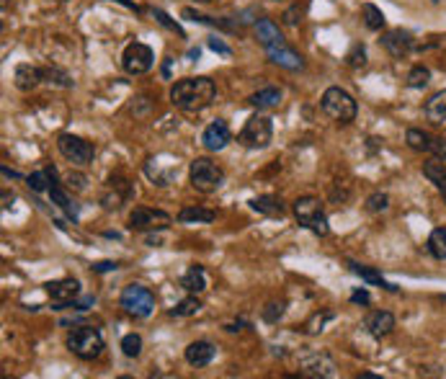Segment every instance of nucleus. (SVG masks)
I'll return each instance as SVG.
<instances>
[{
  "label": "nucleus",
  "mask_w": 446,
  "mask_h": 379,
  "mask_svg": "<svg viewBox=\"0 0 446 379\" xmlns=\"http://www.w3.org/2000/svg\"><path fill=\"white\" fill-rule=\"evenodd\" d=\"M214 95V83L207 75L183 78V81H176L170 85V103L181 108V111H189V114H197V111H204L207 106H212Z\"/></svg>",
  "instance_id": "obj_1"
},
{
  "label": "nucleus",
  "mask_w": 446,
  "mask_h": 379,
  "mask_svg": "<svg viewBox=\"0 0 446 379\" xmlns=\"http://www.w3.org/2000/svg\"><path fill=\"white\" fill-rule=\"evenodd\" d=\"M68 348L78 359L93 361L103 353L106 341H103V333L98 328H93V325H78L68 336Z\"/></svg>",
  "instance_id": "obj_2"
},
{
  "label": "nucleus",
  "mask_w": 446,
  "mask_h": 379,
  "mask_svg": "<svg viewBox=\"0 0 446 379\" xmlns=\"http://www.w3.org/2000/svg\"><path fill=\"white\" fill-rule=\"evenodd\" d=\"M320 106H323L325 116H331L333 122L338 124H351L358 114V106L353 101V95L348 90L338 88V85H333L323 93L320 98Z\"/></svg>",
  "instance_id": "obj_3"
},
{
  "label": "nucleus",
  "mask_w": 446,
  "mask_h": 379,
  "mask_svg": "<svg viewBox=\"0 0 446 379\" xmlns=\"http://www.w3.org/2000/svg\"><path fill=\"white\" fill-rule=\"evenodd\" d=\"M294 217H297L299 227L315 232L318 237H325L331 232V224H328V217L323 212V204L315 197H299L294 202Z\"/></svg>",
  "instance_id": "obj_4"
},
{
  "label": "nucleus",
  "mask_w": 446,
  "mask_h": 379,
  "mask_svg": "<svg viewBox=\"0 0 446 379\" xmlns=\"http://www.w3.org/2000/svg\"><path fill=\"white\" fill-rule=\"evenodd\" d=\"M189 178H191V186H194L199 194H214V191L222 189L224 170L219 168L217 162H212L209 157H197V160L191 162Z\"/></svg>",
  "instance_id": "obj_5"
},
{
  "label": "nucleus",
  "mask_w": 446,
  "mask_h": 379,
  "mask_svg": "<svg viewBox=\"0 0 446 379\" xmlns=\"http://www.w3.org/2000/svg\"><path fill=\"white\" fill-rule=\"evenodd\" d=\"M119 305H122V310L127 312V315L145 320L155 310V294L142 284H129V286H124L122 294H119Z\"/></svg>",
  "instance_id": "obj_6"
},
{
  "label": "nucleus",
  "mask_w": 446,
  "mask_h": 379,
  "mask_svg": "<svg viewBox=\"0 0 446 379\" xmlns=\"http://www.w3.org/2000/svg\"><path fill=\"white\" fill-rule=\"evenodd\" d=\"M274 140V122L266 114H253L245 122L243 132L237 135V142L245 150H264Z\"/></svg>",
  "instance_id": "obj_7"
},
{
  "label": "nucleus",
  "mask_w": 446,
  "mask_h": 379,
  "mask_svg": "<svg viewBox=\"0 0 446 379\" xmlns=\"http://www.w3.org/2000/svg\"><path fill=\"white\" fill-rule=\"evenodd\" d=\"M57 150L62 152L65 160H70L73 165H90L95 157V147L93 142L83 140L78 135H70V132H62L57 137Z\"/></svg>",
  "instance_id": "obj_8"
},
{
  "label": "nucleus",
  "mask_w": 446,
  "mask_h": 379,
  "mask_svg": "<svg viewBox=\"0 0 446 379\" xmlns=\"http://www.w3.org/2000/svg\"><path fill=\"white\" fill-rule=\"evenodd\" d=\"M152 62H155V54L142 41H132L122 52V68L129 75H145L147 70H152Z\"/></svg>",
  "instance_id": "obj_9"
},
{
  "label": "nucleus",
  "mask_w": 446,
  "mask_h": 379,
  "mask_svg": "<svg viewBox=\"0 0 446 379\" xmlns=\"http://www.w3.org/2000/svg\"><path fill=\"white\" fill-rule=\"evenodd\" d=\"M170 222H173V217H170L168 212L152 209V207H135L132 214H129V227H132V230H142V232L165 230Z\"/></svg>",
  "instance_id": "obj_10"
},
{
  "label": "nucleus",
  "mask_w": 446,
  "mask_h": 379,
  "mask_svg": "<svg viewBox=\"0 0 446 379\" xmlns=\"http://www.w3.org/2000/svg\"><path fill=\"white\" fill-rule=\"evenodd\" d=\"M132 197H135V189H132V183H129L124 176H111L106 181V186H103L101 207L106 212H119Z\"/></svg>",
  "instance_id": "obj_11"
},
{
  "label": "nucleus",
  "mask_w": 446,
  "mask_h": 379,
  "mask_svg": "<svg viewBox=\"0 0 446 379\" xmlns=\"http://www.w3.org/2000/svg\"><path fill=\"white\" fill-rule=\"evenodd\" d=\"M299 372L312 379H331L336 377V361L325 351H310L299 356Z\"/></svg>",
  "instance_id": "obj_12"
},
{
  "label": "nucleus",
  "mask_w": 446,
  "mask_h": 379,
  "mask_svg": "<svg viewBox=\"0 0 446 379\" xmlns=\"http://www.w3.org/2000/svg\"><path fill=\"white\" fill-rule=\"evenodd\" d=\"M379 44L393 54L395 60H403L405 54H410L413 49H415V39H413V34L405 31V28H390V31H385L382 39H379Z\"/></svg>",
  "instance_id": "obj_13"
},
{
  "label": "nucleus",
  "mask_w": 446,
  "mask_h": 379,
  "mask_svg": "<svg viewBox=\"0 0 446 379\" xmlns=\"http://www.w3.org/2000/svg\"><path fill=\"white\" fill-rule=\"evenodd\" d=\"M47 294L57 302L54 310H65L68 302H73L78 294H81V281L78 279H57V281H49L47 286Z\"/></svg>",
  "instance_id": "obj_14"
},
{
  "label": "nucleus",
  "mask_w": 446,
  "mask_h": 379,
  "mask_svg": "<svg viewBox=\"0 0 446 379\" xmlns=\"http://www.w3.org/2000/svg\"><path fill=\"white\" fill-rule=\"evenodd\" d=\"M230 140H232V132H230V127H227L224 119L212 122L209 127L204 129V135H202V145L209 150V152H219V150H224L227 145H230Z\"/></svg>",
  "instance_id": "obj_15"
},
{
  "label": "nucleus",
  "mask_w": 446,
  "mask_h": 379,
  "mask_svg": "<svg viewBox=\"0 0 446 379\" xmlns=\"http://www.w3.org/2000/svg\"><path fill=\"white\" fill-rule=\"evenodd\" d=\"M214 356H217V348L209 343V341H194V343H189L186 346V351H183L186 364L197 366V369L209 366L212 361H214Z\"/></svg>",
  "instance_id": "obj_16"
},
{
  "label": "nucleus",
  "mask_w": 446,
  "mask_h": 379,
  "mask_svg": "<svg viewBox=\"0 0 446 379\" xmlns=\"http://www.w3.org/2000/svg\"><path fill=\"white\" fill-rule=\"evenodd\" d=\"M364 328L372 338L382 341L395 331V315L393 312H387V310H377L364 320Z\"/></svg>",
  "instance_id": "obj_17"
},
{
  "label": "nucleus",
  "mask_w": 446,
  "mask_h": 379,
  "mask_svg": "<svg viewBox=\"0 0 446 379\" xmlns=\"http://www.w3.org/2000/svg\"><path fill=\"white\" fill-rule=\"evenodd\" d=\"M266 54H269V60L274 62V65H279V68H284V70H291V73H297V70L304 68L302 54H297L294 49L286 47V44L269 47V49H266Z\"/></svg>",
  "instance_id": "obj_18"
},
{
  "label": "nucleus",
  "mask_w": 446,
  "mask_h": 379,
  "mask_svg": "<svg viewBox=\"0 0 446 379\" xmlns=\"http://www.w3.org/2000/svg\"><path fill=\"white\" fill-rule=\"evenodd\" d=\"M41 81H44V68H36V65L24 62V65H19L14 70V83L19 90H34Z\"/></svg>",
  "instance_id": "obj_19"
},
{
  "label": "nucleus",
  "mask_w": 446,
  "mask_h": 379,
  "mask_svg": "<svg viewBox=\"0 0 446 379\" xmlns=\"http://www.w3.org/2000/svg\"><path fill=\"white\" fill-rule=\"evenodd\" d=\"M256 36L266 49L284 44V34H281V28H279L271 19H258L256 21Z\"/></svg>",
  "instance_id": "obj_20"
},
{
  "label": "nucleus",
  "mask_w": 446,
  "mask_h": 379,
  "mask_svg": "<svg viewBox=\"0 0 446 379\" xmlns=\"http://www.w3.org/2000/svg\"><path fill=\"white\" fill-rule=\"evenodd\" d=\"M423 176L436 186V191H439L441 199H444V204H446V165H444V160L431 157V160L423 162Z\"/></svg>",
  "instance_id": "obj_21"
},
{
  "label": "nucleus",
  "mask_w": 446,
  "mask_h": 379,
  "mask_svg": "<svg viewBox=\"0 0 446 379\" xmlns=\"http://www.w3.org/2000/svg\"><path fill=\"white\" fill-rule=\"evenodd\" d=\"M423 114H426L428 122L436 124V127L446 124V90H439V93H433L431 98H428L426 106H423Z\"/></svg>",
  "instance_id": "obj_22"
},
{
  "label": "nucleus",
  "mask_w": 446,
  "mask_h": 379,
  "mask_svg": "<svg viewBox=\"0 0 446 379\" xmlns=\"http://www.w3.org/2000/svg\"><path fill=\"white\" fill-rule=\"evenodd\" d=\"M348 269H351L358 279H364L366 284L382 286V289H387V291H398V286L390 284V281H385V279H382V274H379V271H374V269H369V266H361V264H356V261H348Z\"/></svg>",
  "instance_id": "obj_23"
},
{
  "label": "nucleus",
  "mask_w": 446,
  "mask_h": 379,
  "mask_svg": "<svg viewBox=\"0 0 446 379\" xmlns=\"http://www.w3.org/2000/svg\"><path fill=\"white\" fill-rule=\"evenodd\" d=\"M250 209L258 212V214L264 217H281L284 214V202L279 197H256L250 199Z\"/></svg>",
  "instance_id": "obj_24"
},
{
  "label": "nucleus",
  "mask_w": 446,
  "mask_h": 379,
  "mask_svg": "<svg viewBox=\"0 0 446 379\" xmlns=\"http://www.w3.org/2000/svg\"><path fill=\"white\" fill-rule=\"evenodd\" d=\"M248 103L256 108H276L281 103V90L274 88V85H266V88L256 90V93L250 95Z\"/></svg>",
  "instance_id": "obj_25"
},
{
  "label": "nucleus",
  "mask_w": 446,
  "mask_h": 379,
  "mask_svg": "<svg viewBox=\"0 0 446 379\" xmlns=\"http://www.w3.org/2000/svg\"><path fill=\"white\" fill-rule=\"evenodd\" d=\"M181 289L191 291V294L207 289V274H204L202 266H189V271L181 276Z\"/></svg>",
  "instance_id": "obj_26"
},
{
  "label": "nucleus",
  "mask_w": 446,
  "mask_h": 379,
  "mask_svg": "<svg viewBox=\"0 0 446 379\" xmlns=\"http://www.w3.org/2000/svg\"><path fill=\"white\" fill-rule=\"evenodd\" d=\"M49 199H52V204H57L73 222H78V207H75L73 199L68 197V191L62 189L60 183H52V186H49Z\"/></svg>",
  "instance_id": "obj_27"
},
{
  "label": "nucleus",
  "mask_w": 446,
  "mask_h": 379,
  "mask_svg": "<svg viewBox=\"0 0 446 379\" xmlns=\"http://www.w3.org/2000/svg\"><path fill=\"white\" fill-rule=\"evenodd\" d=\"M214 212L212 209H204V207H183L178 212V222L183 224H209L214 222Z\"/></svg>",
  "instance_id": "obj_28"
},
{
  "label": "nucleus",
  "mask_w": 446,
  "mask_h": 379,
  "mask_svg": "<svg viewBox=\"0 0 446 379\" xmlns=\"http://www.w3.org/2000/svg\"><path fill=\"white\" fill-rule=\"evenodd\" d=\"M361 21H364V26L369 31H382L387 26V19L382 14V8H377L374 3H364L361 6Z\"/></svg>",
  "instance_id": "obj_29"
},
{
  "label": "nucleus",
  "mask_w": 446,
  "mask_h": 379,
  "mask_svg": "<svg viewBox=\"0 0 446 379\" xmlns=\"http://www.w3.org/2000/svg\"><path fill=\"white\" fill-rule=\"evenodd\" d=\"M405 142L410 150L415 152H431V145H433V137L423 129H408L405 132Z\"/></svg>",
  "instance_id": "obj_30"
},
{
  "label": "nucleus",
  "mask_w": 446,
  "mask_h": 379,
  "mask_svg": "<svg viewBox=\"0 0 446 379\" xmlns=\"http://www.w3.org/2000/svg\"><path fill=\"white\" fill-rule=\"evenodd\" d=\"M426 248L436 261H446V227H436V230L428 235Z\"/></svg>",
  "instance_id": "obj_31"
},
{
  "label": "nucleus",
  "mask_w": 446,
  "mask_h": 379,
  "mask_svg": "<svg viewBox=\"0 0 446 379\" xmlns=\"http://www.w3.org/2000/svg\"><path fill=\"white\" fill-rule=\"evenodd\" d=\"M199 310H202V302H199L197 297H186V299H181L168 315L170 318H191V315H197Z\"/></svg>",
  "instance_id": "obj_32"
},
{
  "label": "nucleus",
  "mask_w": 446,
  "mask_h": 379,
  "mask_svg": "<svg viewBox=\"0 0 446 379\" xmlns=\"http://www.w3.org/2000/svg\"><path fill=\"white\" fill-rule=\"evenodd\" d=\"M431 83V70L423 68V65H415V68L408 73V85L415 90H423Z\"/></svg>",
  "instance_id": "obj_33"
},
{
  "label": "nucleus",
  "mask_w": 446,
  "mask_h": 379,
  "mask_svg": "<svg viewBox=\"0 0 446 379\" xmlns=\"http://www.w3.org/2000/svg\"><path fill=\"white\" fill-rule=\"evenodd\" d=\"M44 81H47L49 85H57V88H73V83H75L73 78L60 68H44Z\"/></svg>",
  "instance_id": "obj_34"
},
{
  "label": "nucleus",
  "mask_w": 446,
  "mask_h": 379,
  "mask_svg": "<svg viewBox=\"0 0 446 379\" xmlns=\"http://www.w3.org/2000/svg\"><path fill=\"white\" fill-rule=\"evenodd\" d=\"M26 183H28V189L36 191V194L49 191V186H52V173H49V168L36 170V173H31V176L26 178Z\"/></svg>",
  "instance_id": "obj_35"
},
{
  "label": "nucleus",
  "mask_w": 446,
  "mask_h": 379,
  "mask_svg": "<svg viewBox=\"0 0 446 379\" xmlns=\"http://www.w3.org/2000/svg\"><path fill=\"white\" fill-rule=\"evenodd\" d=\"M122 351L129 359H137V356L142 353V336H140V333H127L122 338Z\"/></svg>",
  "instance_id": "obj_36"
},
{
  "label": "nucleus",
  "mask_w": 446,
  "mask_h": 379,
  "mask_svg": "<svg viewBox=\"0 0 446 379\" xmlns=\"http://www.w3.org/2000/svg\"><path fill=\"white\" fill-rule=\"evenodd\" d=\"M328 320H333V312L331 310H325V312H315L307 323H304V331L310 333V336H318V333H323L325 331V323Z\"/></svg>",
  "instance_id": "obj_37"
},
{
  "label": "nucleus",
  "mask_w": 446,
  "mask_h": 379,
  "mask_svg": "<svg viewBox=\"0 0 446 379\" xmlns=\"http://www.w3.org/2000/svg\"><path fill=\"white\" fill-rule=\"evenodd\" d=\"M346 65H348V68H364L366 65V47L364 44H353L351 47V52L346 54Z\"/></svg>",
  "instance_id": "obj_38"
},
{
  "label": "nucleus",
  "mask_w": 446,
  "mask_h": 379,
  "mask_svg": "<svg viewBox=\"0 0 446 379\" xmlns=\"http://www.w3.org/2000/svg\"><path fill=\"white\" fill-rule=\"evenodd\" d=\"M152 16H155V19H157V24H160V26L170 28L173 34H178V36H181V39H186V31H183V28L178 26L176 21H173L168 14H165V11H160V8H155V11H152Z\"/></svg>",
  "instance_id": "obj_39"
},
{
  "label": "nucleus",
  "mask_w": 446,
  "mask_h": 379,
  "mask_svg": "<svg viewBox=\"0 0 446 379\" xmlns=\"http://www.w3.org/2000/svg\"><path fill=\"white\" fill-rule=\"evenodd\" d=\"M366 209L369 212H387L390 209V197L387 194H382V191H377V194H372V197L366 199Z\"/></svg>",
  "instance_id": "obj_40"
},
{
  "label": "nucleus",
  "mask_w": 446,
  "mask_h": 379,
  "mask_svg": "<svg viewBox=\"0 0 446 379\" xmlns=\"http://www.w3.org/2000/svg\"><path fill=\"white\" fill-rule=\"evenodd\" d=\"M284 302H269V305L264 307V312H261V318L266 320V323H279L281 320V315H284Z\"/></svg>",
  "instance_id": "obj_41"
},
{
  "label": "nucleus",
  "mask_w": 446,
  "mask_h": 379,
  "mask_svg": "<svg viewBox=\"0 0 446 379\" xmlns=\"http://www.w3.org/2000/svg\"><path fill=\"white\" fill-rule=\"evenodd\" d=\"M68 189L70 191H85V186H88V178L83 176V173H68Z\"/></svg>",
  "instance_id": "obj_42"
},
{
  "label": "nucleus",
  "mask_w": 446,
  "mask_h": 379,
  "mask_svg": "<svg viewBox=\"0 0 446 379\" xmlns=\"http://www.w3.org/2000/svg\"><path fill=\"white\" fill-rule=\"evenodd\" d=\"M302 14H304V8L297 6H291L289 11H284V24H289V26H297L299 21H302Z\"/></svg>",
  "instance_id": "obj_43"
},
{
  "label": "nucleus",
  "mask_w": 446,
  "mask_h": 379,
  "mask_svg": "<svg viewBox=\"0 0 446 379\" xmlns=\"http://www.w3.org/2000/svg\"><path fill=\"white\" fill-rule=\"evenodd\" d=\"M207 47H209L212 52H217V54H224V57H230V54H232V49L227 47L222 39H217V36H212V39L207 41Z\"/></svg>",
  "instance_id": "obj_44"
},
{
  "label": "nucleus",
  "mask_w": 446,
  "mask_h": 379,
  "mask_svg": "<svg viewBox=\"0 0 446 379\" xmlns=\"http://www.w3.org/2000/svg\"><path fill=\"white\" fill-rule=\"evenodd\" d=\"M431 152L439 160L446 162V137H433V145H431Z\"/></svg>",
  "instance_id": "obj_45"
},
{
  "label": "nucleus",
  "mask_w": 446,
  "mask_h": 379,
  "mask_svg": "<svg viewBox=\"0 0 446 379\" xmlns=\"http://www.w3.org/2000/svg\"><path fill=\"white\" fill-rule=\"evenodd\" d=\"M351 302L353 305H369V302H372V294H369L366 289H356L351 294Z\"/></svg>",
  "instance_id": "obj_46"
},
{
  "label": "nucleus",
  "mask_w": 446,
  "mask_h": 379,
  "mask_svg": "<svg viewBox=\"0 0 446 379\" xmlns=\"http://www.w3.org/2000/svg\"><path fill=\"white\" fill-rule=\"evenodd\" d=\"M93 271H98V274H106V271H116V264H114V261H98V264H93Z\"/></svg>",
  "instance_id": "obj_47"
},
{
  "label": "nucleus",
  "mask_w": 446,
  "mask_h": 379,
  "mask_svg": "<svg viewBox=\"0 0 446 379\" xmlns=\"http://www.w3.org/2000/svg\"><path fill=\"white\" fill-rule=\"evenodd\" d=\"M243 328H250L245 320H237V323H227V325H224V331H227V333H237V331H243Z\"/></svg>",
  "instance_id": "obj_48"
},
{
  "label": "nucleus",
  "mask_w": 446,
  "mask_h": 379,
  "mask_svg": "<svg viewBox=\"0 0 446 379\" xmlns=\"http://www.w3.org/2000/svg\"><path fill=\"white\" fill-rule=\"evenodd\" d=\"M3 176L6 178H21V173H16V170H11L8 165H3Z\"/></svg>",
  "instance_id": "obj_49"
},
{
  "label": "nucleus",
  "mask_w": 446,
  "mask_h": 379,
  "mask_svg": "<svg viewBox=\"0 0 446 379\" xmlns=\"http://www.w3.org/2000/svg\"><path fill=\"white\" fill-rule=\"evenodd\" d=\"M116 3H122V6H127L129 11H140V8H137L135 3H132V0H116Z\"/></svg>",
  "instance_id": "obj_50"
},
{
  "label": "nucleus",
  "mask_w": 446,
  "mask_h": 379,
  "mask_svg": "<svg viewBox=\"0 0 446 379\" xmlns=\"http://www.w3.org/2000/svg\"><path fill=\"white\" fill-rule=\"evenodd\" d=\"M3 202H6V204H3V207H6V209H11V202H14V194L8 197V191H6V194H3Z\"/></svg>",
  "instance_id": "obj_51"
},
{
  "label": "nucleus",
  "mask_w": 446,
  "mask_h": 379,
  "mask_svg": "<svg viewBox=\"0 0 446 379\" xmlns=\"http://www.w3.org/2000/svg\"><path fill=\"white\" fill-rule=\"evenodd\" d=\"M199 54H202V52H199V47H197V49H191V52H189V57H191V60H194V62H197V60H199Z\"/></svg>",
  "instance_id": "obj_52"
},
{
  "label": "nucleus",
  "mask_w": 446,
  "mask_h": 379,
  "mask_svg": "<svg viewBox=\"0 0 446 379\" xmlns=\"http://www.w3.org/2000/svg\"><path fill=\"white\" fill-rule=\"evenodd\" d=\"M361 379H379V377H377V374H372V372H364V374H361Z\"/></svg>",
  "instance_id": "obj_53"
},
{
  "label": "nucleus",
  "mask_w": 446,
  "mask_h": 379,
  "mask_svg": "<svg viewBox=\"0 0 446 379\" xmlns=\"http://www.w3.org/2000/svg\"><path fill=\"white\" fill-rule=\"evenodd\" d=\"M197 3H209V0H197Z\"/></svg>",
  "instance_id": "obj_54"
},
{
  "label": "nucleus",
  "mask_w": 446,
  "mask_h": 379,
  "mask_svg": "<svg viewBox=\"0 0 446 379\" xmlns=\"http://www.w3.org/2000/svg\"><path fill=\"white\" fill-rule=\"evenodd\" d=\"M441 299H446V294H444V297H441Z\"/></svg>",
  "instance_id": "obj_55"
},
{
  "label": "nucleus",
  "mask_w": 446,
  "mask_h": 379,
  "mask_svg": "<svg viewBox=\"0 0 446 379\" xmlns=\"http://www.w3.org/2000/svg\"><path fill=\"white\" fill-rule=\"evenodd\" d=\"M433 3H439V0H433Z\"/></svg>",
  "instance_id": "obj_56"
}]
</instances>
